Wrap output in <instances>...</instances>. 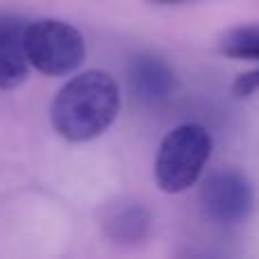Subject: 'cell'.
Returning a JSON list of instances; mask_svg holds the SVG:
<instances>
[{
  "label": "cell",
  "mask_w": 259,
  "mask_h": 259,
  "mask_svg": "<svg viewBox=\"0 0 259 259\" xmlns=\"http://www.w3.org/2000/svg\"><path fill=\"white\" fill-rule=\"evenodd\" d=\"M121 109V89L105 71H87L71 77L55 96L50 121L62 139L84 143L107 132Z\"/></svg>",
  "instance_id": "6da1fadb"
},
{
  "label": "cell",
  "mask_w": 259,
  "mask_h": 259,
  "mask_svg": "<svg viewBox=\"0 0 259 259\" xmlns=\"http://www.w3.org/2000/svg\"><path fill=\"white\" fill-rule=\"evenodd\" d=\"M211 137L198 123H184L170 130L159 143L155 157L157 187L166 193H182L198 182L211 155Z\"/></svg>",
  "instance_id": "7a4b0ae2"
},
{
  "label": "cell",
  "mask_w": 259,
  "mask_h": 259,
  "mask_svg": "<svg viewBox=\"0 0 259 259\" xmlns=\"http://www.w3.org/2000/svg\"><path fill=\"white\" fill-rule=\"evenodd\" d=\"M25 53L30 66L50 77H64L82 66L87 46L71 23L39 18L25 27Z\"/></svg>",
  "instance_id": "3957f363"
},
{
  "label": "cell",
  "mask_w": 259,
  "mask_h": 259,
  "mask_svg": "<svg viewBox=\"0 0 259 259\" xmlns=\"http://www.w3.org/2000/svg\"><path fill=\"white\" fill-rule=\"evenodd\" d=\"M200 202L214 223L239 225L250 219L255 209V191L250 180L232 168L216 170L202 182Z\"/></svg>",
  "instance_id": "277c9868"
},
{
  "label": "cell",
  "mask_w": 259,
  "mask_h": 259,
  "mask_svg": "<svg viewBox=\"0 0 259 259\" xmlns=\"http://www.w3.org/2000/svg\"><path fill=\"white\" fill-rule=\"evenodd\" d=\"M127 82L132 96L141 105L155 107L161 105L173 96L178 80H175V71L164 62L161 57L155 55H139L130 62L127 68Z\"/></svg>",
  "instance_id": "5b68a950"
},
{
  "label": "cell",
  "mask_w": 259,
  "mask_h": 259,
  "mask_svg": "<svg viewBox=\"0 0 259 259\" xmlns=\"http://www.w3.org/2000/svg\"><path fill=\"white\" fill-rule=\"evenodd\" d=\"M25 18L0 14V89H16L27 77L30 59L25 53Z\"/></svg>",
  "instance_id": "8992f818"
},
{
  "label": "cell",
  "mask_w": 259,
  "mask_h": 259,
  "mask_svg": "<svg viewBox=\"0 0 259 259\" xmlns=\"http://www.w3.org/2000/svg\"><path fill=\"white\" fill-rule=\"evenodd\" d=\"M150 228V214L143 207H127L118 211L112 221L107 223V232L114 241L118 243H137L143 241Z\"/></svg>",
  "instance_id": "52a82bcc"
},
{
  "label": "cell",
  "mask_w": 259,
  "mask_h": 259,
  "mask_svg": "<svg viewBox=\"0 0 259 259\" xmlns=\"http://www.w3.org/2000/svg\"><path fill=\"white\" fill-rule=\"evenodd\" d=\"M219 50L225 57L259 59V25H246L225 32L219 44Z\"/></svg>",
  "instance_id": "ba28073f"
},
{
  "label": "cell",
  "mask_w": 259,
  "mask_h": 259,
  "mask_svg": "<svg viewBox=\"0 0 259 259\" xmlns=\"http://www.w3.org/2000/svg\"><path fill=\"white\" fill-rule=\"evenodd\" d=\"M257 91H259V68L241 73L232 84V94L237 96V98H248V96L257 94Z\"/></svg>",
  "instance_id": "9c48e42d"
},
{
  "label": "cell",
  "mask_w": 259,
  "mask_h": 259,
  "mask_svg": "<svg viewBox=\"0 0 259 259\" xmlns=\"http://www.w3.org/2000/svg\"><path fill=\"white\" fill-rule=\"evenodd\" d=\"M157 5H180V3H189V0H152Z\"/></svg>",
  "instance_id": "30bf717a"
}]
</instances>
